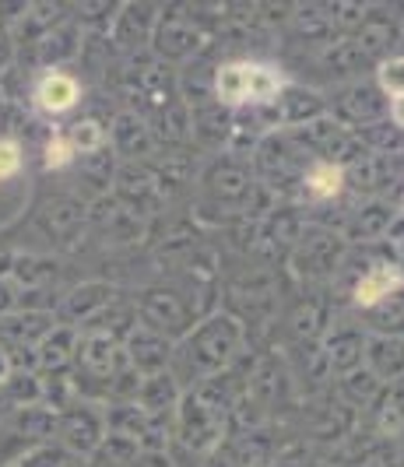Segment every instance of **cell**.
<instances>
[{
  "label": "cell",
  "instance_id": "9",
  "mask_svg": "<svg viewBox=\"0 0 404 467\" xmlns=\"http://www.w3.org/2000/svg\"><path fill=\"white\" fill-rule=\"evenodd\" d=\"M390 117H394V123H401L404 127V95L390 99Z\"/></svg>",
  "mask_w": 404,
  "mask_h": 467
},
{
  "label": "cell",
  "instance_id": "7",
  "mask_svg": "<svg viewBox=\"0 0 404 467\" xmlns=\"http://www.w3.org/2000/svg\"><path fill=\"white\" fill-rule=\"evenodd\" d=\"M74 151L71 140L64 138V134H57V138L47 140V169H67V165L74 162Z\"/></svg>",
  "mask_w": 404,
  "mask_h": 467
},
{
  "label": "cell",
  "instance_id": "4",
  "mask_svg": "<svg viewBox=\"0 0 404 467\" xmlns=\"http://www.w3.org/2000/svg\"><path fill=\"white\" fill-rule=\"evenodd\" d=\"M341 187H345V172H341V165L316 162L313 169H309L306 190L313 193V197H320V201H331V197H337V193H341Z\"/></svg>",
  "mask_w": 404,
  "mask_h": 467
},
{
  "label": "cell",
  "instance_id": "2",
  "mask_svg": "<svg viewBox=\"0 0 404 467\" xmlns=\"http://www.w3.org/2000/svg\"><path fill=\"white\" fill-rule=\"evenodd\" d=\"M78 99H81V88H78V81H74L71 74H64V70H49V74H43V81L36 85V102H39V109H43V113H53V117L74 109Z\"/></svg>",
  "mask_w": 404,
  "mask_h": 467
},
{
  "label": "cell",
  "instance_id": "5",
  "mask_svg": "<svg viewBox=\"0 0 404 467\" xmlns=\"http://www.w3.org/2000/svg\"><path fill=\"white\" fill-rule=\"evenodd\" d=\"M67 140H71L74 151H96V148L106 144V130L98 127L96 119H81V123L71 130V138Z\"/></svg>",
  "mask_w": 404,
  "mask_h": 467
},
{
  "label": "cell",
  "instance_id": "10",
  "mask_svg": "<svg viewBox=\"0 0 404 467\" xmlns=\"http://www.w3.org/2000/svg\"><path fill=\"white\" fill-rule=\"evenodd\" d=\"M7 376V358H4V351H0V379Z\"/></svg>",
  "mask_w": 404,
  "mask_h": 467
},
{
  "label": "cell",
  "instance_id": "8",
  "mask_svg": "<svg viewBox=\"0 0 404 467\" xmlns=\"http://www.w3.org/2000/svg\"><path fill=\"white\" fill-rule=\"evenodd\" d=\"M18 169H22V148H18V140L4 138L0 140V183L18 176Z\"/></svg>",
  "mask_w": 404,
  "mask_h": 467
},
{
  "label": "cell",
  "instance_id": "6",
  "mask_svg": "<svg viewBox=\"0 0 404 467\" xmlns=\"http://www.w3.org/2000/svg\"><path fill=\"white\" fill-rule=\"evenodd\" d=\"M380 88L390 99L404 95V57H394V60L380 64Z\"/></svg>",
  "mask_w": 404,
  "mask_h": 467
},
{
  "label": "cell",
  "instance_id": "1",
  "mask_svg": "<svg viewBox=\"0 0 404 467\" xmlns=\"http://www.w3.org/2000/svg\"><path fill=\"white\" fill-rule=\"evenodd\" d=\"M214 92L222 102H267L282 95V74L264 64H225L214 78Z\"/></svg>",
  "mask_w": 404,
  "mask_h": 467
},
{
  "label": "cell",
  "instance_id": "3",
  "mask_svg": "<svg viewBox=\"0 0 404 467\" xmlns=\"http://www.w3.org/2000/svg\"><path fill=\"white\" fill-rule=\"evenodd\" d=\"M401 288V271L394 267H373L369 275H362L356 285V303L358 306H380L387 296H394Z\"/></svg>",
  "mask_w": 404,
  "mask_h": 467
}]
</instances>
